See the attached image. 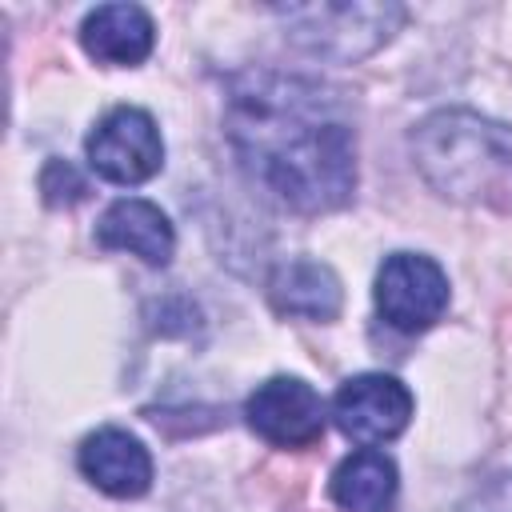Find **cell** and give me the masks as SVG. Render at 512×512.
I'll return each mask as SVG.
<instances>
[{
  "label": "cell",
  "mask_w": 512,
  "mask_h": 512,
  "mask_svg": "<svg viewBox=\"0 0 512 512\" xmlns=\"http://www.w3.org/2000/svg\"><path fill=\"white\" fill-rule=\"evenodd\" d=\"M468 512H512V472H500L496 480H488L468 504Z\"/></svg>",
  "instance_id": "obj_14"
},
{
  "label": "cell",
  "mask_w": 512,
  "mask_h": 512,
  "mask_svg": "<svg viewBox=\"0 0 512 512\" xmlns=\"http://www.w3.org/2000/svg\"><path fill=\"white\" fill-rule=\"evenodd\" d=\"M376 308L396 332H424L448 308V276L424 252H392L376 272Z\"/></svg>",
  "instance_id": "obj_5"
},
{
  "label": "cell",
  "mask_w": 512,
  "mask_h": 512,
  "mask_svg": "<svg viewBox=\"0 0 512 512\" xmlns=\"http://www.w3.org/2000/svg\"><path fill=\"white\" fill-rule=\"evenodd\" d=\"M40 192H44L48 208H68V204L84 200L88 184H84V176L68 160H48L44 172H40Z\"/></svg>",
  "instance_id": "obj_13"
},
{
  "label": "cell",
  "mask_w": 512,
  "mask_h": 512,
  "mask_svg": "<svg viewBox=\"0 0 512 512\" xmlns=\"http://www.w3.org/2000/svg\"><path fill=\"white\" fill-rule=\"evenodd\" d=\"M224 136L244 176L276 204L320 216L356 196V120L340 88L248 68L228 80Z\"/></svg>",
  "instance_id": "obj_1"
},
{
  "label": "cell",
  "mask_w": 512,
  "mask_h": 512,
  "mask_svg": "<svg viewBox=\"0 0 512 512\" xmlns=\"http://www.w3.org/2000/svg\"><path fill=\"white\" fill-rule=\"evenodd\" d=\"M408 148L444 200L512 212V124L472 108H440L412 128Z\"/></svg>",
  "instance_id": "obj_2"
},
{
  "label": "cell",
  "mask_w": 512,
  "mask_h": 512,
  "mask_svg": "<svg viewBox=\"0 0 512 512\" xmlns=\"http://www.w3.org/2000/svg\"><path fill=\"white\" fill-rule=\"evenodd\" d=\"M96 244L108 252H132L144 264L164 268L176 252V232H172V220L152 200L124 196L104 208L96 224Z\"/></svg>",
  "instance_id": "obj_9"
},
{
  "label": "cell",
  "mask_w": 512,
  "mask_h": 512,
  "mask_svg": "<svg viewBox=\"0 0 512 512\" xmlns=\"http://www.w3.org/2000/svg\"><path fill=\"white\" fill-rule=\"evenodd\" d=\"M272 16L284 24V36L308 56L352 64L384 48L408 8L400 4H276Z\"/></svg>",
  "instance_id": "obj_3"
},
{
  "label": "cell",
  "mask_w": 512,
  "mask_h": 512,
  "mask_svg": "<svg viewBox=\"0 0 512 512\" xmlns=\"http://www.w3.org/2000/svg\"><path fill=\"white\" fill-rule=\"evenodd\" d=\"M76 464L84 480H92L104 496L116 500H136L152 488V456L124 428H96L92 436H84Z\"/></svg>",
  "instance_id": "obj_8"
},
{
  "label": "cell",
  "mask_w": 512,
  "mask_h": 512,
  "mask_svg": "<svg viewBox=\"0 0 512 512\" xmlns=\"http://www.w3.org/2000/svg\"><path fill=\"white\" fill-rule=\"evenodd\" d=\"M244 420L272 448H308L324 436L328 404L320 400V392L308 380L272 376V380L256 384L252 396L244 400Z\"/></svg>",
  "instance_id": "obj_6"
},
{
  "label": "cell",
  "mask_w": 512,
  "mask_h": 512,
  "mask_svg": "<svg viewBox=\"0 0 512 512\" xmlns=\"http://www.w3.org/2000/svg\"><path fill=\"white\" fill-rule=\"evenodd\" d=\"M88 168L108 184H144L164 168V140L144 108L120 104L96 120L84 140Z\"/></svg>",
  "instance_id": "obj_4"
},
{
  "label": "cell",
  "mask_w": 512,
  "mask_h": 512,
  "mask_svg": "<svg viewBox=\"0 0 512 512\" xmlns=\"http://www.w3.org/2000/svg\"><path fill=\"white\" fill-rule=\"evenodd\" d=\"M412 392L396 376L384 372H360L344 380L332 396V420L336 428L356 444H384L396 440L412 420Z\"/></svg>",
  "instance_id": "obj_7"
},
{
  "label": "cell",
  "mask_w": 512,
  "mask_h": 512,
  "mask_svg": "<svg viewBox=\"0 0 512 512\" xmlns=\"http://www.w3.org/2000/svg\"><path fill=\"white\" fill-rule=\"evenodd\" d=\"M328 492L344 512H396L400 472L380 448H356L336 464Z\"/></svg>",
  "instance_id": "obj_12"
},
{
  "label": "cell",
  "mask_w": 512,
  "mask_h": 512,
  "mask_svg": "<svg viewBox=\"0 0 512 512\" xmlns=\"http://www.w3.org/2000/svg\"><path fill=\"white\" fill-rule=\"evenodd\" d=\"M80 44L108 68H132L148 60L156 24L140 4H100L80 20Z\"/></svg>",
  "instance_id": "obj_11"
},
{
  "label": "cell",
  "mask_w": 512,
  "mask_h": 512,
  "mask_svg": "<svg viewBox=\"0 0 512 512\" xmlns=\"http://www.w3.org/2000/svg\"><path fill=\"white\" fill-rule=\"evenodd\" d=\"M268 300H272V308L280 316H300V320L328 324L344 308V288H340V276L324 260L292 256V260L272 268Z\"/></svg>",
  "instance_id": "obj_10"
}]
</instances>
